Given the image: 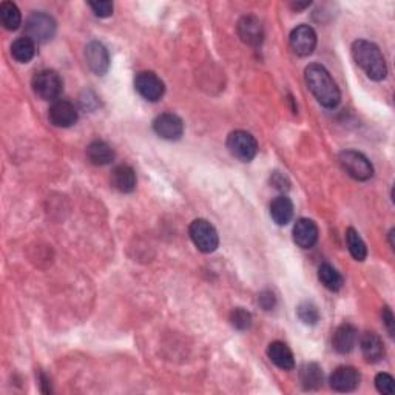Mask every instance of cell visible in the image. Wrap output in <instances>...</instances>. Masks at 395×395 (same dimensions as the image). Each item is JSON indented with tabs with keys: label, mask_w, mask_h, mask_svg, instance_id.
I'll use <instances>...</instances> for the list:
<instances>
[{
	"label": "cell",
	"mask_w": 395,
	"mask_h": 395,
	"mask_svg": "<svg viewBox=\"0 0 395 395\" xmlns=\"http://www.w3.org/2000/svg\"><path fill=\"white\" fill-rule=\"evenodd\" d=\"M304 79H306V85L309 87L310 93L315 96V99L323 107L335 108L338 105L341 99L340 88L336 87L332 76L325 67L320 63H310L304 70Z\"/></svg>",
	"instance_id": "1"
},
{
	"label": "cell",
	"mask_w": 395,
	"mask_h": 395,
	"mask_svg": "<svg viewBox=\"0 0 395 395\" xmlns=\"http://www.w3.org/2000/svg\"><path fill=\"white\" fill-rule=\"evenodd\" d=\"M352 57L355 63L365 71L369 79L380 82L387 76L385 56L374 42L363 41V39L355 41L352 43Z\"/></svg>",
	"instance_id": "2"
},
{
	"label": "cell",
	"mask_w": 395,
	"mask_h": 395,
	"mask_svg": "<svg viewBox=\"0 0 395 395\" xmlns=\"http://www.w3.org/2000/svg\"><path fill=\"white\" fill-rule=\"evenodd\" d=\"M56 34V21L47 12H33L25 22V37L34 43H45Z\"/></svg>",
	"instance_id": "3"
},
{
	"label": "cell",
	"mask_w": 395,
	"mask_h": 395,
	"mask_svg": "<svg viewBox=\"0 0 395 395\" xmlns=\"http://www.w3.org/2000/svg\"><path fill=\"white\" fill-rule=\"evenodd\" d=\"M338 163L349 176L357 181H369L374 176V167L365 154L355 150H345L338 154Z\"/></svg>",
	"instance_id": "4"
},
{
	"label": "cell",
	"mask_w": 395,
	"mask_h": 395,
	"mask_svg": "<svg viewBox=\"0 0 395 395\" xmlns=\"http://www.w3.org/2000/svg\"><path fill=\"white\" fill-rule=\"evenodd\" d=\"M31 87L41 99L56 101L62 93L63 82L62 77L54 70H42L34 74L33 81H31Z\"/></svg>",
	"instance_id": "5"
},
{
	"label": "cell",
	"mask_w": 395,
	"mask_h": 395,
	"mask_svg": "<svg viewBox=\"0 0 395 395\" xmlns=\"http://www.w3.org/2000/svg\"><path fill=\"white\" fill-rule=\"evenodd\" d=\"M189 235L196 249L203 254H212L219 245V236L216 229L205 221V219H195L189 227Z\"/></svg>",
	"instance_id": "6"
},
{
	"label": "cell",
	"mask_w": 395,
	"mask_h": 395,
	"mask_svg": "<svg viewBox=\"0 0 395 395\" xmlns=\"http://www.w3.org/2000/svg\"><path fill=\"white\" fill-rule=\"evenodd\" d=\"M227 148L233 156L243 163H250L258 153V142L249 132H232L227 138Z\"/></svg>",
	"instance_id": "7"
},
{
	"label": "cell",
	"mask_w": 395,
	"mask_h": 395,
	"mask_svg": "<svg viewBox=\"0 0 395 395\" xmlns=\"http://www.w3.org/2000/svg\"><path fill=\"white\" fill-rule=\"evenodd\" d=\"M134 88L142 98L150 102H158L165 93L164 82L153 71H141V73L136 74Z\"/></svg>",
	"instance_id": "8"
},
{
	"label": "cell",
	"mask_w": 395,
	"mask_h": 395,
	"mask_svg": "<svg viewBox=\"0 0 395 395\" xmlns=\"http://www.w3.org/2000/svg\"><path fill=\"white\" fill-rule=\"evenodd\" d=\"M153 130L159 138L167 141H178L184 134V122L173 113H163L153 121Z\"/></svg>",
	"instance_id": "9"
},
{
	"label": "cell",
	"mask_w": 395,
	"mask_h": 395,
	"mask_svg": "<svg viewBox=\"0 0 395 395\" xmlns=\"http://www.w3.org/2000/svg\"><path fill=\"white\" fill-rule=\"evenodd\" d=\"M290 47L300 57H307L316 47V33L309 25H300L290 33Z\"/></svg>",
	"instance_id": "10"
},
{
	"label": "cell",
	"mask_w": 395,
	"mask_h": 395,
	"mask_svg": "<svg viewBox=\"0 0 395 395\" xmlns=\"http://www.w3.org/2000/svg\"><path fill=\"white\" fill-rule=\"evenodd\" d=\"M360 372L352 366L336 367L329 378L330 387L336 392H352L360 385Z\"/></svg>",
	"instance_id": "11"
},
{
	"label": "cell",
	"mask_w": 395,
	"mask_h": 395,
	"mask_svg": "<svg viewBox=\"0 0 395 395\" xmlns=\"http://www.w3.org/2000/svg\"><path fill=\"white\" fill-rule=\"evenodd\" d=\"M48 118L54 127L68 128L77 122V110L68 101H54L48 112Z\"/></svg>",
	"instance_id": "12"
},
{
	"label": "cell",
	"mask_w": 395,
	"mask_h": 395,
	"mask_svg": "<svg viewBox=\"0 0 395 395\" xmlns=\"http://www.w3.org/2000/svg\"><path fill=\"white\" fill-rule=\"evenodd\" d=\"M85 61L94 74H105L110 68L108 50L101 42H90L85 48Z\"/></svg>",
	"instance_id": "13"
},
{
	"label": "cell",
	"mask_w": 395,
	"mask_h": 395,
	"mask_svg": "<svg viewBox=\"0 0 395 395\" xmlns=\"http://www.w3.org/2000/svg\"><path fill=\"white\" fill-rule=\"evenodd\" d=\"M294 241L301 249H312L318 241V227L309 218H300L294 225Z\"/></svg>",
	"instance_id": "14"
},
{
	"label": "cell",
	"mask_w": 395,
	"mask_h": 395,
	"mask_svg": "<svg viewBox=\"0 0 395 395\" xmlns=\"http://www.w3.org/2000/svg\"><path fill=\"white\" fill-rule=\"evenodd\" d=\"M238 36L244 43L252 45V47H258L263 42L264 31L263 25L255 16H244L241 21L238 22Z\"/></svg>",
	"instance_id": "15"
},
{
	"label": "cell",
	"mask_w": 395,
	"mask_h": 395,
	"mask_svg": "<svg viewBox=\"0 0 395 395\" xmlns=\"http://www.w3.org/2000/svg\"><path fill=\"white\" fill-rule=\"evenodd\" d=\"M358 340V332L355 326L349 325V323H345L336 327L332 336V346L338 354H349L354 351L355 345H357Z\"/></svg>",
	"instance_id": "16"
},
{
	"label": "cell",
	"mask_w": 395,
	"mask_h": 395,
	"mask_svg": "<svg viewBox=\"0 0 395 395\" xmlns=\"http://www.w3.org/2000/svg\"><path fill=\"white\" fill-rule=\"evenodd\" d=\"M360 347L363 357H365L366 361L369 363H378L385 357V345L375 332L363 334V336L360 338Z\"/></svg>",
	"instance_id": "17"
},
{
	"label": "cell",
	"mask_w": 395,
	"mask_h": 395,
	"mask_svg": "<svg viewBox=\"0 0 395 395\" xmlns=\"http://www.w3.org/2000/svg\"><path fill=\"white\" fill-rule=\"evenodd\" d=\"M267 357L276 367L283 369V371H290V369H294L295 366L292 351H290L287 345H284L281 341L270 343L267 347Z\"/></svg>",
	"instance_id": "18"
},
{
	"label": "cell",
	"mask_w": 395,
	"mask_h": 395,
	"mask_svg": "<svg viewBox=\"0 0 395 395\" xmlns=\"http://www.w3.org/2000/svg\"><path fill=\"white\" fill-rule=\"evenodd\" d=\"M270 216L278 225H286L294 218V204L287 196H276L270 203Z\"/></svg>",
	"instance_id": "19"
},
{
	"label": "cell",
	"mask_w": 395,
	"mask_h": 395,
	"mask_svg": "<svg viewBox=\"0 0 395 395\" xmlns=\"http://www.w3.org/2000/svg\"><path fill=\"white\" fill-rule=\"evenodd\" d=\"M87 158L93 165H108L114 161V150L103 141H93L87 147Z\"/></svg>",
	"instance_id": "20"
},
{
	"label": "cell",
	"mask_w": 395,
	"mask_h": 395,
	"mask_svg": "<svg viewBox=\"0 0 395 395\" xmlns=\"http://www.w3.org/2000/svg\"><path fill=\"white\" fill-rule=\"evenodd\" d=\"M114 189L122 193H132L136 189V173L130 165H118L112 173Z\"/></svg>",
	"instance_id": "21"
},
{
	"label": "cell",
	"mask_w": 395,
	"mask_h": 395,
	"mask_svg": "<svg viewBox=\"0 0 395 395\" xmlns=\"http://www.w3.org/2000/svg\"><path fill=\"white\" fill-rule=\"evenodd\" d=\"M11 56L17 62L27 63L36 56V43L28 37H19L11 45Z\"/></svg>",
	"instance_id": "22"
},
{
	"label": "cell",
	"mask_w": 395,
	"mask_h": 395,
	"mask_svg": "<svg viewBox=\"0 0 395 395\" xmlns=\"http://www.w3.org/2000/svg\"><path fill=\"white\" fill-rule=\"evenodd\" d=\"M0 21L2 25L10 31H16L22 25V14L17 5L12 2H3L0 5Z\"/></svg>",
	"instance_id": "23"
},
{
	"label": "cell",
	"mask_w": 395,
	"mask_h": 395,
	"mask_svg": "<svg viewBox=\"0 0 395 395\" xmlns=\"http://www.w3.org/2000/svg\"><path fill=\"white\" fill-rule=\"evenodd\" d=\"M300 378H301V385H303L304 389H307V391L316 389V387H320L323 383L321 367L318 365H315V363L304 365L301 367Z\"/></svg>",
	"instance_id": "24"
},
{
	"label": "cell",
	"mask_w": 395,
	"mask_h": 395,
	"mask_svg": "<svg viewBox=\"0 0 395 395\" xmlns=\"http://www.w3.org/2000/svg\"><path fill=\"white\" fill-rule=\"evenodd\" d=\"M318 278L323 286L329 290H332V292H336V290H340L343 286V278L340 275V272L336 270L334 265H330L327 263L320 265Z\"/></svg>",
	"instance_id": "25"
},
{
	"label": "cell",
	"mask_w": 395,
	"mask_h": 395,
	"mask_svg": "<svg viewBox=\"0 0 395 395\" xmlns=\"http://www.w3.org/2000/svg\"><path fill=\"white\" fill-rule=\"evenodd\" d=\"M346 244H347V249H349V252H351L354 260H357V261L366 260V256H367L366 244L361 239V236L358 235V232L352 227H349L346 230Z\"/></svg>",
	"instance_id": "26"
},
{
	"label": "cell",
	"mask_w": 395,
	"mask_h": 395,
	"mask_svg": "<svg viewBox=\"0 0 395 395\" xmlns=\"http://www.w3.org/2000/svg\"><path fill=\"white\" fill-rule=\"evenodd\" d=\"M298 318H300L304 325H316V321L320 318L318 309L310 303H303L298 306Z\"/></svg>",
	"instance_id": "27"
},
{
	"label": "cell",
	"mask_w": 395,
	"mask_h": 395,
	"mask_svg": "<svg viewBox=\"0 0 395 395\" xmlns=\"http://www.w3.org/2000/svg\"><path fill=\"white\" fill-rule=\"evenodd\" d=\"M232 326L238 330H247L252 326V315L243 307H238L230 314Z\"/></svg>",
	"instance_id": "28"
},
{
	"label": "cell",
	"mask_w": 395,
	"mask_h": 395,
	"mask_svg": "<svg viewBox=\"0 0 395 395\" xmlns=\"http://www.w3.org/2000/svg\"><path fill=\"white\" fill-rule=\"evenodd\" d=\"M394 378L392 375L386 374V372H381L378 374L377 377H375V387H377V391L383 395H392L394 394Z\"/></svg>",
	"instance_id": "29"
},
{
	"label": "cell",
	"mask_w": 395,
	"mask_h": 395,
	"mask_svg": "<svg viewBox=\"0 0 395 395\" xmlns=\"http://www.w3.org/2000/svg\"><path fill=\"white\" fill-rule=\"evenodd\" d=\"M90 8L98 17H110L113 14V3L108 0H99V2H90Z\"/></svg>",
	"instance_id": "30"
},
{
	"label": "cell",
	"mask_w": 395,
	"mask_h": 395,
	"mask_svg": "<svg viewBox=\"0 0 395 395\" xmlns=\"http://www.w3.org/2000/svg\"><path fill=\"white\" fill-rule=\"evenodd\" d=\"M258 303H260V306L264 310H272V309L275 307V304H276L275 295L272 294L270 290H264V292H261L260 296H258Z\"/></svg>",
	"instance_id": "31"
},
{
	"label": "cell",
	"mask_w": 395,
	"mask_h": 395,
	"mask_svg": "<svg viewBox=\"0 0 395 395\" xmlns=\"http://www.w3.org/2000/svg\"><path fill=\"white\" fill-rule=\"evenodd\" d=\"M381 316H383V323H385V326L387 329V332H389L391 336H394V334H395V321H394L392 310L387 306H385L383 312H381Z\"/></svg>",
	"instance_id": "32"
},
{
	"label": "cell",
	"mask_w": 395,
	"mask_h": 395,
	"mask_svg": "<svg viewBox=\"0 0 395 395\" xmlns=\"http://www.w3.org/2000/svg\"><path fill=\"white\" fill-rule=\"evenodd\" d=\"M309 5H310V2H303V3H298V2H296V3H292V8L298 11V10H303V8H307V6H309Z\"/></svg>",
	"instance_id": "33"
}]
</instances>
